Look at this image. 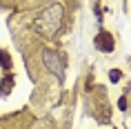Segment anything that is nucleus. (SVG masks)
Segmentation results:
<instances>
[{
  "label": "nucleus",
  "mask_w": 131,
  "mask_h": 129,
  "mask_svg": "<svg viewBox=\"0 0 131 129\" xmlns=\"http://www.w3.org/2000/svg\"><path fill=\"white\" fill-rule=\"evenodd\" d=\"M60 25H62V7L60 5H51L49 9H45L34 22L36 31L40 36H47V38L53 36L56 31L60 29Z\"/></svg>",
  "instance_id": "nucleus-1"
},
{
  "label": "nucleus",
  "mask_w": 131,
  "mask_h": 129,
  "mask_svg": "<svg viewBox=\"0 0 131 129\" xmlns=\"http://www.w3.org/2000/svg\"><path fill=\"white\" fill-rule=\"evenodd\" d=\"M42 60H45L47 69L58 78V80H60V82L64 80V74H62V71H64V69H62V60H60V56L56 54V51H49V49H47V51L42 54Z\"/></svg>",
  "instance_id": "nucleus-2"
},
{
  "label": "nucleus",
  "mask_w": 131,
  "mask_h": 129,
  "mask_svg": "<svg viewBox=\"0 0 131 129\" xmlns=\"http://www.w3.org/2000/svg\"><path fill=\"white\" fill-rule=\"evenodd\" d=\"M96 47L102 49V51H113V38H111L107 31H102V34L96 38Z\"/></svg>",
  "instance_id": "nucleus-3"
},
{
  "label": "nucleus",
  "mask_w": 131,
  "mask_h": 129,
  "mask_svg": "<svg viewBox=\"0 0 131 129\" xmlns=\"http://www.w3.org/2000/svg\"><path fill=\"white\" fill-rule=\"evenodd\" d=\"M109 78H111V82H118V80H120V71H118V69H113Z\"/></svg>",
  "instance_id": "nucleus-4"
}]
</instances>
